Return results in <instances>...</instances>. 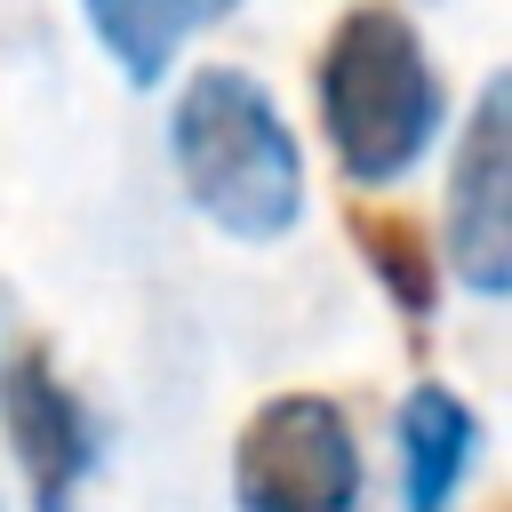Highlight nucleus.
<instances>
[{
  "instance_id": "1",
  "label": "nucleus",
  "mask_w": 512,
  "mask_h": 512,
  "mask_svg": "<svg viewBox=\"0 0 512 512\" xmlns=\"http://www.w3.org/2000/svg\"><path fill=\"white\" fill-rule=\"evenodd\" d=\"M312 104H320V136L336 168L368 192L400 184L448 120V88L424 56V32L392 0H352L328 24L312 56Z\"/></svg>"
},
{
  "instance_id": "2",
  "label": "nucleus",
  "mask_w": 512,
  "mask_h": 512,
  "mask_svg": "<svg viewBox=\"0 0 512 512\" xmlns=\"http://www.w3.org/2000/svg\"><path fill=\"white\" fill-rule=\"evenodd\" d=\"M168 168L184 200L224 232V240H288L304 216V152L280 120V104L232 72L200 64L176 104H168Z\"/></svg>"
},
{
  "instance_id": "3",
  "label": "nucleus",
  "mask_w": 512,
  "mask_h": 512,
  "mask_svg": "<svg viewBox=\"0 0 512 512\" xmlns=\"http://www.w3.org/2000/svg\"><path fill=\"white\" fill-rule=\"evenodd\" d=\"M240 512H360V440L336 400L272 392L232 440Z\"/></svg>"
},
{
  "instance_id": "4",
  "label": "nucleus",
  "mask_w": 512,
  "mask_h": 512,
  "mask_svg": "<svg viewBox=\"0 0 512 512\" xmlns=\"http://www.w3.org/2000/svg\"><path fill=\"white\" fill-rule=\"evenodd\" d=\"M0 432L16 448L32 512H80V488H88V472L104 456V424L64 384V368H56V352L40 336H24L0 360Z\"/></svg>"
},
{
  "instance_id": "5",
  "label": "nucleus",
  "mask_w": 512,
  "mask_h": 512,
  "mask_svg": "<svg viewBox=\"0 0 512 512\" xmlns=\"http://www.w3.org/2000/svg\"><path fill=\"white\" fill-rule=\"evenodd\" d=\"M448 272L496 304L512 288V80L496 72L448 152Z\"/></svg>"
},
{
  "instance_id": "6",
  "label": "nucleus",
  "mask_w": 512,
  "mask_h": 512,
  "mask_svg": "<svg viewBox=\"0 0 512 512\" xmlns=\"http://www.w3.org/2000/svg\"><path fill=\"white\" fill-rule=\"evenodd\" d=\"M480 456V416L448 384H416L400 400V496L408 512H448Z\"/></svg>"
},
{
  "instance_id": "7",
  "label": "nucleus",
  "mask_w": 512,
  "mask_h": 512,
  "mask_svg": "<svg viewBox=\"0 0 512 512\" xmlns=\"http://www.w3.org/2000/svg\"><path fill=\"white\" fill-rule=\"evenodd\" d=\"M344 232H352L360 264L376 272V288L408 312V328H424L432 304H440V256H432L424 224L392 200H344Z\"/></svg>"
},
{
  "instance_id": "8",
  "label": "nucleus",
  "mask_w": 512,
  "mask_h": 512,
  "mask_svg": "<svg viewBox=\"0 0 512 512\" xmlns=\"http://www.w3.org/2000/svg\"><path fill=\"white\" fill-rule=\"evenodd\" d=\"M80 16L104 40V56L120 64L128 88H160L168 64H176V48H184V32L208 24L200 0H80Z\"/></svg>"
},
{
  "instance_id": "9",
  "label": "nucleus",
  "mask_w": 512,
  "mask_h": 512,
  "mask_svg": "<svg viewBox=\"0 0 512 512\" xmlns=\"http://www.w3.org/2000/svg\"><path fill=\"white\" fill-rule=\"evenodd\" d=\"M200 8H208V16H232V0H200Z\"/></svg>"
}]
</instances>
